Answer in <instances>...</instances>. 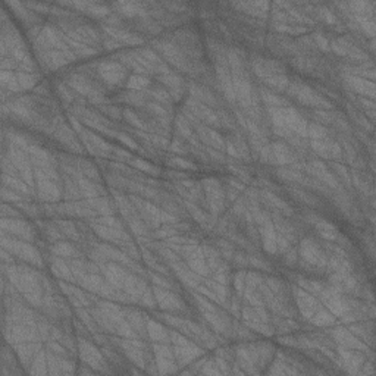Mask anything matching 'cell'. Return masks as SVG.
Segmentation results:
<instances>
[{"mask_svg":"<svg viewBox=\"0 0 376 376\" xmlns=\"http://www.w3.org/2000/svg\"><path fill=\"white\" fill-rule=\"evenodd\" d=\"M3 232L8 235H14V237L25 238V239H31L33 235V229L28 223H25L24 220L20 219H8L3 218V223H2Z\"/></svg>","mask_w":376,"mask_h":376,"instance_id":"7a4b0ae2","label":"cell"},{"mask_svg":"<svg viewBox=\"0 0 376 376\" xmlns=\"http://www.w3.org/2000/svg\"><path fill=\"white\" fill-rule=\"evenodd\" d=\"M130 82H131L133 88H144L146 85H149V81L146 78H143V77H133V78L130 79Z\"/></svg>","mask_w":376,"mask_h":376,"instance_id":"8992f818","label":"cell"},{"mask_svg":"<svg viewBox=\"0 0 376 376\" xmlns=\"http://www.w3.org/2000/svg\"><path fill=\"white\" fill-rule=\"evenodd\" d=\"M101 72L104 74V78L109 79L110 82H116L119 79V77L123 75V69L122 66L118 65V63H112V62H107L103 65L101 68Z\"/></svg>","mask_w":376,"mask_h":376,"instance_id":"3957f363","label":"cell"},{"mask_svg":"<svg viewBox=\"0 0 376 376\" xmlns=\"http://www.w3.org/2000/svg\"><path fill=\"white\" fill-rule=\"evenodd\" d=\"M3 182H5V187L11 188V190H14V191L24 193V194H28V193H30L28 187H27L20 178H17V177H14V175L3 174Z\"/></svg>","mask_w":376,"mask_h":376,"instance_id":"277c9868","label":"cell"},{"mask_svg":"<svg viewBox=\"0 0 376 376\" xmlns=\"http://www.w3.org/2000/svg\"><path fill=\"white\" fill-rule=\"evenodd\" d=\"M17 78H18V82H20L22 90H24V88H31V87L36 84V81H37V78H36L34 75H31V74H28V72H18V74H17Z\"/></svg>","mask_w":376,"mask_h":376,"instance_id":"5b68a950","label":"cell"},{"mask_svg":"<svg viewBox=\"0 0 376 376\" xmlns=\"http://www.w3.org/2000/svg\"><path fill=\"white\" fill-rule=\"evenodd\" d=\"M3 248L8 250L11 255H15V256L24 259L27 262H31L34 265H39V266L41 265L40 256L37 255L36 248H33L31 245H28L22 241H17L12 237L9 238V235L5 232H3Z\"/></svg>","mask_w":376,"mask_h":376,"instance_id":"6da1fadb","label":"cell"}]
</instances>
